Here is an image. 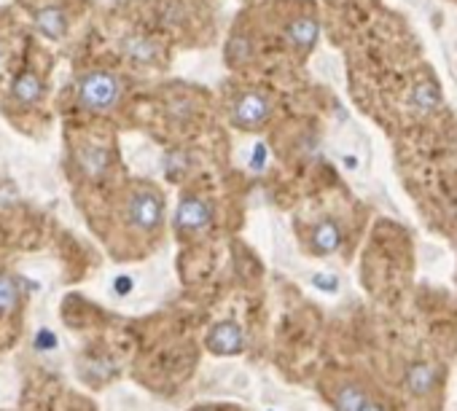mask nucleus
<instances>
[{
  "instance_id": "f257e3e1",
  "label": "nucleus",
  "mask_w": 457,
  "mask_h": 411,
  "mask_svg": "<svg viewBox=\"0 0 457 411\" xmlns=\"http://www.w3.org/2000/svg\"><path fill=\"white\" fill-rule=\"evenodd\" d=\"M122 97V84L113 73L94 70L78 81V103L91 113H105L119 103Z\"/></svg>"
},
{
  "instance_id": "f03ea898",
  "label": "nucleus",
  "mask_w": 457,
  "mask_h": 411,
  "mask_svg": "<svg viewBox=\"0 0 457 411\" xmlns=\"http://www.w3.org/2000/svg\"><path fill=\"white\" fill-rule=\"evenodd\" d=\"M165 218V202L151 188H140L127 202V221L137 231H156Z\"/></svg>"
},
{
  "instance_id": "7ed1b4c3",
  "label": "nucleus",
  "mask_w": 457,
  "mask_h": 411,
  "mask_svg": "<svg viewBox=\"0 0 457 411\" xmlns=\"http://www.w3.org/2000/svg\"><path fill=\"white\" fill-rule=\"evenodd\" d=\"M272 116V103L261 91H245L231 105V122L240 129H259L269 122Z\"/></svg>"
},
{
  "instance_id": "20e7f679",
  "label": "nucleus",
  "mask_w": 457,
  "mask_h": 411,
  "mask_svg": "<svg viewBox=\"0 0 457 411\" xmlns=\"http://www.w3.org/2000/svg\"><path fill=\"white\" fill-rule=\"evenodd\" d=\"M213 221V207L199 197H186L181 199L178 210H175V228L183 231V234H194V231H202V228L210 226Z\"/></svg>"
},
{
  "instance_id": "39448f33",
  "label": "nucleus",
  "mask_w": 457,
  "mask_h": 411,
  "mask_svg": "<svg viewBox=\"0 0 457 411\" xmlns=\"http://www.w3.org/2000/svg\"><path fill=\"white\" fill-rule=\"evenodd\" d=\"M207 350L213 355H240L245 352V331L231 320L218 322L207 334Z\"/></svg>"
},
{
  "instance_id": "423d86ee",
  "label": "nucleus",
  "mask_w": 457,
  "mask_h": 411,
  "mask_svg": "<svg viewBox=\"0 0 457 411\" xmlns=\"http://www.w3.org/2000/svg\"><path fill=\"white\" fill-rule=\"evenodd\" d=\"M436 377H439L436 365L414 363V365H409L406 374H404V387H406L409 396L425 398V396H430V390L436 387Z\"/></svg>"
},
{
  "instance_id": "0eeeda50",
  "label": "nucleus",
  "mask_w": 457,
  "mask_h": 411,
  "mask_svg": "<svg viewBox=\"0 0 457 411\" xmlns=\"http://www.w3.org/2000/svg\"><path fill=\"white\" fill-rule=\"evenodd\" d=\"M320 35V25L315 16H299V19H293L288 27H285V38H288V44L293 48H299V51H309L315 41H318Z\"/></svg>"
},
{
  "instance_id": "6e6552de",
  "label": "nucleus",
  "mask_w": 457,
  "mask_h": 411,
  "mask_svg": "<svg viewBox=\"0 0 457 411\" xmlns=\"http://www.w3.org/2000/svg\"><path fill=\"white\" fill-rule=\"evenodd\" d=\"M309 247L315 250V256H331L342 247V228L336 221H320L318 226L312 228L309 237Z\"/></svg>"
},
{
  "instance_id": "1a4fd4ad",
  "label": "nucleus",
  "mask_w": 457,
  "mask_h": 411,
  "mask_svg": "<svg viewBox=\"0 0 457 411\" xmlns=\"http://www.w3.org/2000/svg\"><path fill=\"white\" fill-rule=\"evenodd\" d=\"M11 97H14L19 105H35L41 97H44V81L35 76L32 70L19 73L11 86Z\"/></svg>"
},
{
  "instance_id": "9d476101",
  "label": "nucleus",
  "mask_w": 457,
  "mask_h": 411,
  "mask_svg": "<svg viewBox=\"0 0 457 411\" xmlns=\"http://www.w3.org/2000/svg\"><path fill=\"white\" fill-rule=\"evenodd\" d=\"M35 25H38V30L44 32L46 38H54L57 41L67 30V16L57 6H46V8H41L35 14Z\"/></svg>"
},
{
  "instance_id": "9b49d317",
  "label": "nucleus",
  "mask_w": 457,
  "mask_h": 411,
  "mask_svg": "<svg viewBox=\"0 0 457 411\" xmlns=\"http://www.w3.org/2000/svg\"><path fill=\"white\" fill-rule=\"evenodd\" d=\"M409 103L417 113H430L442 103V91H439V86L433 81H417L409 94Z\"/></svg>"
},
{
  "instance_id": "f8f14e48",
  "label": "nucleus",
  "mask_w": 457,
  "mask_h": 411,
  "mask_svg": "<svg viewBox=\"0 0 457 411\" xmlns=\"http://www.w3.org/2000/svg\"><path fill=\"white\" fill-rule=\"evenodd\" d=\"M368 400V393H366L361 384H342L339 390L334 393V409L336 411H361L363 403Z\"/></svg>"
},
{
  "instance_id": "ddd939ff",
  "label": "nucleus",
  "mask_w": 457,
  "mask_h": 411,
  "mask_svg": "<svg viewBox=\"0 0 457 411\" xmlns=\"http://www.w3.org/2000/svg\"><path fill=\"white\" fill-rule=\"evenodd\" d=\"M108 162H110V156H108L103 145H86L84 151L78 153V164L89 178H100L108 169Z\"/></svg>"
},
{
  "instance_id": "4468645a",
  "label": "nucleus",
  "mask_w": 457,
  "mask_h": 411,
  "mask_svg": "<svg viewBox=\"0 0 457 411\" xmlns=\"http://www.w3.org/2000/svg\"><path fill=\"white\" fill-rule=\"evenodd\" d=\"M124 54L135 62H153L159 57V48L148 38H137L135 35V38H127L124 41Z\"/></svg>"
},
{
  "instance_id": "2eb2a0df",
  "label": "nucleus",
  "mask_w": 457,
  "mask_h": 411,
  "mask_svg": "<svg viewBox=\"0 0 457 411\" xmlns=\"http://www.w3.org/2000/svg\"><path fill=\"white\" fill-rule=\"evenodd\" d=\"M16 306V282L8 274H0V315L11 312Z\"/></svg>"
},
{
  "instance_id": "dca6fc26",
  "label": "nucleus",
  "mask_w": 457,
  "mask_h": 411,
  "mask_svg": "<svg viewBox=\"0 0 457 411\" xmlns=\"http://www.w3.org/2000/svg\"><path fill=\"white\" fill-rule=\"evenodd\" d=\"M266 159H269L266 143H256V145H253V153H250V169H253V172H264Z\"/></svg>"
},
{
  "instance_id": "f3484780",
  "label": "nucleus",
  "mask_w": 457,
  "mask_h": 411,
  "mask_svg": "<svg viewBox=\"0 0 457 411\" xmlns=\"http://www.w3.org/2000/svg\"><path fill=\"white\" fill-rule=\"evenodd\" d=\"M250 57V46L245 38H234L231 44H228V60L237 62V60H247Z\"/></svg>"
},
{
  "instance_id": "a211bd4d",
  "label": "nucleus",
  "mask_w": 457,
  "mask_h": 411,
  "mask_svg": "<svg viewBox=\"0 0 457 411\" xmlns=\"http://www.w3.org/2000/svg\"><path fill=\"white\" fill-rule=\"evenodd\" d=\"M312 285L318 290H326V293H336L339 290V280H336L334 274H315L312 277Z\"/></svg>"
},
{
  "instance_id": "6ab92c4d",
  "label": "nucleus",
  "mask_w": 457,
  "mask_h": 411,
  "mask_svg": "<svg viewBox=\"0 0 457 411\" xmlns=\"http://www.w3.org/2000/svg\"><path fill=\"white\" fill-rule=\"evenodd\" d=\"M113 288H116V293H122V296H124V293H129V290H132V280H129V277H119Z\"/></svg>"
},
{
  "instance_id": "aec40b11",
  "label": "nucleus",
  "mask_w": 457,
  "mask_h": 411,
  "mask_svg": "<svg viewBox=\"0 0 457 411\" xmlns=\"http://www.w3.org/2000/svg\"><path fill=\"white\" fill-rule=\"evenodd\" d=\"M361 411H385V406H382V403H377L374 398H368V400H366V403H363V409H361Z\"/></svg>"
},
{
  "instance_id": "412c9836",
  "label": "nucleus",
  "mask_w": 457,
  "mask_h": 411,
  "mask_svg": "<svg viewBox=\"0 0 457 411\" xmlns=\"http://www.w3.org/2000/svg\"><path fill=\"white\" fill-rule=\"evenodd\" d=\"M345 167L355 169V167H358V159H355V156H345Z\"/></svg>"
},
{
  "instance_id": "4be33fe9",
  "label": "nucleus",
  "mask_w": 457,
  "mask_h": 411,
  "mask_svg": "<svg viewBox=\"0 0 457 411\" xmlns=\"http://www.w3.org/2000/svg\"><path fill=\"white\" fill-rule=\"evenodd\" d=\"M0 60H3V51H0Z\"/></svg>"
},
{
  "instance_id": "5701e85b",
  "label": "nucleus",
  "mask_w": 457,
  "mask_h": 411,
  "mask_svg": "<svg viewBox=\"0 0 457 411\" xmlns=\"http://www.w3.org/2000/svg\"><path fill=\"white\" fill-rule=\"evenodd\" d=\"M199 411H210V409H199Z\"/></svg>"
}]
</instances>
